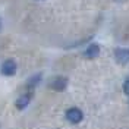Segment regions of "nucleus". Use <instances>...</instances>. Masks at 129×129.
<instances>
[{
    "label": "nucleus",
    "mask_w": 129,
    "mask_h": 129,
    "mask_svg": "<svg viewBox=\"0 0 129 129\" xmlns=\"http://www.w3.org/2000/svg\"><path fill=\"white\" fill-rule=\"evenodd\" d=\"M123 92H125L126 95H129V78L123 82Z\"/></svg>",
    "instance_id": "obj_8"
},
{
    "label": "nucleus",
    "mask_w": 129,
    "mask_h": 129,
    "mask_svg": "<svg viewBox=\"0 0 129 129\" xmlns=\"http://www.w3.org/2000/svg\"><path fill=\"white\" fill-rule=\"evenodd\" d=\"M40 81H41V73H37V75L31 76L29 79L26 81V88L29 89V94H32V91H34L35 87L40 84Z\"/></svg>",
    "instance_id": "obj_7"
},
{
    "label": "nucleus",
    "mask_w": 129,
    "mask_h": 129,
    "mask_svg": "<svg viewBox=\"0 0 129 129\" xmlns=\"http://www.w3.org/2000/svg\"><path fill=\"white\" fill-rule=\"evenodd\" d=\"M29 101H31V94H22L16 98L15 106L18 110H25L29 106Z\"/></svg>",
    "instance_id": "obj_5"
},
{
    "label": "nucleus",
    "mask_w": 129,
    "mask_h": 129,
    "mask_svg": "<svg viewBox=\"0 0 129 129\" xmlns=\"http://www.w3.org/2000/svg\"><path fill=\"white\" fill-rule=\"evenodd\" d=\"M98 54H100V46L97 43H91L88 47L85 48V51H84V56L87 59H95Z\"/></svg>",
    "instance_id": "obj_6"
},
{
    "label": "nucleus",
    "mask_w": 129,
    "mask_h": 129,
    "mask_svg": "<svg viewBox=\"0 0 129 129\" xmlns=\"http://www.w3.org/2000/svg\"><path fill=\"white\" fill-rule=\"evenodd\" d=\"M64 116H66L68 122H71L73 125L81 123L82 119H84V113H82V110L78 109V107H71V109H68L66 113H64Z\"/></svg>",
    "instance_id": "obj_1"
},
{
    "label": "nucleus",
    "mask_w": 129,
    "mask_h": 129,
    "mask_svg": "<svg viewBox=\"0 0 129 129\" xmlns=\"http://www.w3.org/2000/svg\"><path fill=\"white\" fill-rule=\"evenodd\" d=\"M0 29H2V22H0Z\"/></svg>",
    "instance_id": "obj_9"
},
{
    "label": "nucleus",
    "mask_w": 129,
    "mask_h": 129,
    "mask_svg": "<svg viewBox=\"0 0 129 129\" xmlns=\"http://www.w3.org/2000/svg\"><path fill=\"white\" fill-rule=\"evenodd\" d=\"M48 87L54 91H63L66 87H68V78L64 76H56L48 82Z\"/></svg>",
    "instance_id": "obj_2"
},
{
    "label": "nucleus",
    "mask_w": 129,
    "mask_h": 129,
    "mask_svg": "<svg viewBox=\"0 0 129 129\" xmlns=\"http://www.w3.org/2000/svg\"><path fill=\"white\" fill-rule=\"evenodd\" d=\"M0 72H2V75H5V76H12V75H15L16 73V63L12 59L5 60V62L2 63Z\"/></svg>",
    "instance_id": "obj_4"
},
{
    "label": "nucleus",
    "mask_w": 129,
    "mask_h": 129,
    "mask_svg": "<svg viewBox=\"0 0 129 129\" xmlns=\"http://www.w3.org/2000/svg\"><path fill=\"white\" fill-rule=\"evenodd\" d=\"M114 59H116L117 63L128 64L129 63V48H122V47L114 48Z\"/></svg>",
    "instance_id": "obj_3"
}]
</instances>
